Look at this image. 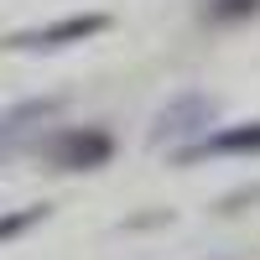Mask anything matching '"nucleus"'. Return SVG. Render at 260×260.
<instances>
[{
  "mask_svg": "<svg viewBox=\"0 0 260 260\" xmlns=\"http://www.w3.org/2000/svg\"><path fill=\"white\" fill-rule=\"evenodd\" d=\"M62 104H68L62 94H42V99H21V104H11V110L0 115V161L16 156L21 141H26L31 130H42V125H47V120L62 110Z\"/></svg>",
  "mask_w": 260,
  "mask_h": 260,
  "instance_id": "20e7f679",
  "label": "nucleus"
},
{
  "mask_svg": "<svg viewBox=\"0 0 260 260\" xmlns=\"http://www.w3.org/2000/svg\"><path fill=\"white\" fill-rule=\"evenodd\" d=\"M37 161L52 172H99L115 161V136L104 125H62L37 141Z\"/></svg>",
  "mask_w": 260,
  "mask_h": 260,
  "instance_id": "f257e3e1",
  "label": "nucleus"
},
{
  "mask_svg": "<svg viewBox=\"0 0 260 260\" xmlns=\"http://www.w3.org/2000/svg\"><path fill=\"white\" fill-rule=\"evenodd\" d=\"M213 125V99L208 94H182V99H172L167 110L156 115V125H151V141H182V136H198V130Z\"/></svg>",
  "mask_w": 260,
  "mask_h": 260,
  "instance_id": "39448f33",
  "label": "nucleus"
},
{
  "mask_svg": "<svg viewBox=\"0 0 260 260\" xmlns=\"http://www.w3.org/2000/svg\"><path fill=\"white\" fill-rule=\"evenodd\" d=\"M104 26H110V16H99V11H83V16H62V21H52V26H37V31L6 37L0 47H16V52H57V47H68V42L99 37Z\"/></svg>",
  "mask_w": 260,
  "mask_h": 260,
  "instance_id": "f03ea898",
  "label": "nucleus"
},
{
  "mask_svg": "<svg viewBox=\"0 0 260 260\" xmlns=\"http://www.w3.org/2000/svg\"><path fill=\"white\" fill-rule=\"evenodd\" d=\"M47 203H31V208H16V213H0V245L6 240H16V234H26V229H37V224H47Z\"/></svg>",
  "mask_w": 260,
  "mask_h": 260,
  "instance_id": "0eeeda50",
  "label": "nucleus"
},
{
  "mask_svg": "<svg viewBox=\"0 0 260 260\" xmlns=\"http://www.w3.org/2000/svg\"><path fill=\"white\" fill-rule=\"evenodd\" d=\"M255 16H260V0H203L198 6L203 26H245Z\"/></svg>",
  "mask_w": 260,
  "mask_h": 260,
  "instance_id": "423d86ee",
  "label": "nucleus"
},
{
  "mask_svg": "<svg viewBox=\"0 0 260 260\" xmlns=\"http://www.w3.org/2000/svg\"><path fill=\"white\" fill-rule=\"evenodd\" d=\"M208 156H260V120H245V125H219V130H203L192 146L177 151V167H192V161H208Z\"/></svg>",
  "mask_w": 260,
  "mask_h": 260,
  "instance_id": "7ed1b4c3",
  "label": "nucleus"
}]
</instances>
